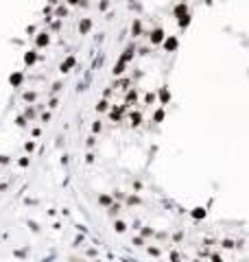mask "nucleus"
Returning a JSON list of instances; mask_svg holds the SVG:
<instances>
[{
    "mask_svg": "<svg viewBox=\"0 0 249 262\" xmlns=\"http://www.w3.org/2000/svg\"><path fill=\"white\" fill-rule=\"evenodd\" d=\"M175 13H177V18H179V15H184V13H186V7H184V4H179V7L175 9Z\"/></svg>",
    "mask_w": 249,
    "mask_h": 262,
    "instance_id": "8",
    "label": "nucleus"
},
{
    "mask_svg": "<svg viewBox=\"0 0 249 262\" xmlns=\"http://www.w3.org/2000/svg\"><path fill=\"white\" fill-rule=\"evenodd\" d=\"M90 26H92V22H90V20H83V22H81V26H79V29H81V33H85L87 29H90Z\"/></svg>",
    "mask_w": 249,
    "mask_h": 262,
    "instance_id": "7",
    "label": "nucleus"
},
{
    "mask_svg": "<svg viewBox=\"0 0 249 262\" xmlns=\"http://www.w3.org/2000/svg\"><path fill=\"white\" fill-rule=\"evenodd\" d=\"M46 44H48V35H46V33H42V35L37 37V46H46Z\"/></svg>",
    "mask_w": 249,
    "mask_h": 262,
    "instance_id": "5",
    "label": "nucleus"
},
{
    "mask_svg": "<svg viewBox=\"0 0 249 262\" xmlns=\"http://www.w3.org/2000/svg\"><path fill=\"white\" fill-rule=\"evenodd\" d=\"M20 81H22V74H13V77H11V83H15V85H18Z\"/></svg>",
    "mask_w": 249,
    "mask_h": 262,
    "instance_id": "9",
    "label": "nucleus"
},
{
    "mask_svg": "<svg viewBox=\"0 0 249 262\" xmlns=\"http://www.w3.org/2000/svg\"><path fill=\"white\" fill-rule=\"evenodd\" d=\"M175 46H177V40H175V37H170V40H166V44H164V48H166V51H173Z\"/></svg>",
    "mask_w": 249,
    "mask_h": 262,
    "instance_id": "4",
    "label": "nucleus"
},
{
    "mask_svg": "<svg viewBox=\"0 0 249 262\" xmlns=\"http://www.w3.org/2000/svg\"><path fill=\"white\" fill-rule=\"evenodd\" d=\"M192 214H195V219H203V214H206V212H203V210H195Z\"/></svg>",
    "mask_w": 249,
    "mask_h": 262,
    "instance_id": "10",
    "label": "nucleus"
},
{
    "mask_svg": "<svg viewBox=\"0 0 249 262\" xmlns=\"http://www.w3.org/2000/svg\"><path fill=\"white\" fill-rule=\"evenodd\" d=\"M177 22H179V26H188V24H190V15L184 13L181 18H177Z\"/></svg>",
    "mask_w": 249,
    "mask_h": 262,
    "instance_id": "3",
    "label": "nucleus"
},
{
    "mask_svg": "<svg viewBox=\"0 0 249 262\" xmlns=\"http://www.w3.org/2000/svg\"><path fill=\"white\" fill-rule=\"evenodd\" d=\"M35 61H37V53L31 51L29 55H26V64H35Z\"/></svg>",
    "mask_w": 249,
    "mask_h": 262,
    "instance_id": "6",
    "label": "nucleus"
},
{
    "mask_svg": "<svg viewBox=\"0 0 249 262\" xmlns=\"http://www.w3.org/2000/svg\"><path fill=\"white\" fill-rule=\"evenodd\" d=\"M162 40H164V31H162V29H155V31L151 33V42H153V44H160Z\"/></svg>",
    "mask_w": 249,
    "mask_h": 262,
    "instance_id": "1",
    "label": "nucleus"
},
{
    "mask_svg": "<svg viewBox=\"0 0 249 262\" xmlns=\"http://www.w3.org/2000/svg\"><path fill=\"white\" fill-rule=\"evenodd\" d=\"M68 2H70V4H77V2H79V0H68Z\"/></svg>",
    "mask_w": 249,
    "mask_h": 262,
    "instance_id": "12",
    "label": "nucleus"
},
{
    "mask_svg": "<svg viewBox=\"0 0 249 262\" xmlns=\"http://www.w3.org/2000/svg\"><path fill=\"white\" fill-rule=\"evenodd\" d=\"M72 64H74V57H68V59H66L64 64H61V72H68V70H70V66H72Z\"/></svg>",
    "mask_w": 249,
    "mask_h": 262,
    "instance_id": "2",
    "label": "nucleus"
},
{
    "mask_svg": "<svg viewBox=\"0 0 249 262\" xmlns=\"http://www.w3.org/2000/svg\"><path fill=\"white\" fill-rule=\"evenodd\" d=\"M160 98H162V101H168V92H166V90L160 92Z\"/></svg>",
    "mask_w": 249,
    "mask_h": 262,
    "instance_id": "11",
    "label": "nucleus"
}]
</instances>
